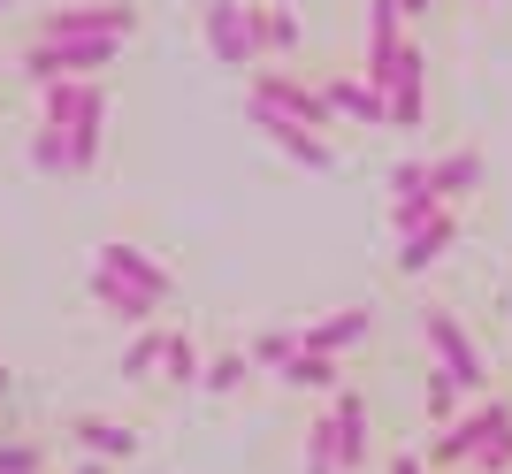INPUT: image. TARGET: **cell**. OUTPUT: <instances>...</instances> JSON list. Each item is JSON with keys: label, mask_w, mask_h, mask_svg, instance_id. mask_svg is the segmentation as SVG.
Instances as JSON below:
<instances>
[{"label": "cell", "mask_w": 512, "mask_h": 474, "mask_svg": "<svg viewBox=\"0 0 512 474\" xmlns=\"http://www.w3.org/2000/svg\"><path fill=\"white\" fill-rule=\"evenodd\" d=\"M321 100H329L337 115H360V123H383V92L367 85V77H329V85H321Z\"/></svg>", "instance_id": "17"}, {"label": "cell", "mask_w": 512, "mask_h": 474, "mask_svg": "<svg viewBox=\"0 0 512 474\" xmlns=\"http://www.w3.org/2000/svg\"><path fill=\"white\" fill-rule=\"evenodd\" d=\"M421 337H428V352H436V367H444V375H451V383H459V390H482V383H490V375H482V352L467 345V329L451 322L444 306H428V314H421Z\"/></svg>", "instance_id": "7"}, {"label": "cell", "mask_w": 512, "mask_h": 474, "mask_svg": "<svg viewBox=\"0 0 512 474\" xmlns=\"http://www.w3.org/2000/svg\"><path fill=\"white\" fill-rule=\"evenodd\" d=\"M77 474H107V459H85V467H77Z\"/></svg>", "instance_id": "30"}, {"label": "cell", "mask_w": 512, "mask_h": 474, "mask_svg": "<svg viewBox=\"0 0 512 474\" xmlns=\"http://www.w3.org/2000/svg\"><path fill=\"white\" fill-rule=\"evenodd\" d=\"M8 383H16V375H8V367H0V398H8Z\"/></svg>", "instance_id": "31"}, {"label": "cell", "mask_w": 512, "mask_h": 474, "mask_svg": "<svg viewBox=\"0 0 512 474\" xmlns=\"http://www.w3.org/2000/svg\"><path fill=\"white\" fill-rule=\"evenodd\" d=\"M138 31V8L130 0H92V8H46L39 39H130Z\"/></svg>", "instance_id": "5"}, {"label": "cell", "mask_w": 512, "mask_h": 474, "mask_svg": "<svg viewBox=\"0 0 512 474\" xmlns=\"http://www.w3.org/2000/svg\"><path fill=\"white\" fill-rule=\"evenodd\" d=\"M161 375H169V383H199V352H192V337L161 329Z\"/></svg>", "instance_id": "21"}, {"label": "cell", "mask_w": 512, "mask_h": 474, "mask_svg": "<svg viewBox=\"0 0 512 474\" xmlns=\"http://www.w3.org/2000/svg\"><path fill=\"white\" fill-rule=\"evenodd\" d=\"M69 436H77V452H85V459H130V452H138V429L100 421V413H77V421H69Z\"/></svg>", "instance_id": "14"}, {"label": "cell", "mask_w": 512, "mask_h": 474, "mask_svg": "<svg viewBox=\"0 0 512 474\" xmlns=\"http://www.w3.org/2000/svg\"><path fill=\"white\" fill-rule=\"evenodd\" d=\"M92 268H107V276H123V283H138V291H153V299H169V291H176V276H169V268H161L153 253H138L130 237H107Z\"/></svg>", "instance_id": "10"}, {"label": "cell", "mask_w": 512, "mask_h": 474, "mask_svg": "<svg viewBox=\"0 0 512 474\" xmlns=\"http://www.w3.org/2000/svg\"><path fill=\"white\" fill-rule=\"evenodd\" d=\"M199 383L207 390H245L253 383V360H245V352H214V360L199 367Z\"/></svg>", "instance_id": "20"}, {"label": "cell", "mask_w": 512, "mask_h": 474, "mask_svg": "<svg viewBox=\"0 0 512 474\" xmlns=\"http://www.w3.org/2000/svg\"><path fill=\"white\" fill-rule=\"evenodd\" d=\"M283 375L299 390H337V360H329V352H306V345H299V360L283 367Z\"/></svg>", "instance_id": "22"}, {"label": "cell", "mask_w": 512, "mask_h": 474, "mask_svg": "<svg viewBox=\"0 0 512 474\" xmlns=\"http://www.w3.org/2000/svg\"><path fill=\"white\" fill-rule=\"evenodd\" d=\"M31 169H39V176H69V138L54 123L31 130Z\"/></svg>", "instance_id": "19"}, {"label": "cell", "mask_w": 512, "mask_h": 474, "mask_svg": "<svg viewBox=\"0 0 512 474\" xmlns=\"http://www.w3.org/2000/svg\"><path fill=\"white\" fill-rule=\"evenodd\" d=\"M360 77L383 92V130H413V123H421V77H428V69H421V46H413V39L367 54Z\"/></svg>", "instance_id": "1"}, {"label": "cell", "mask_w": 512, "mask_h": 474, "mask_svg": "<svg viewBox=\"0 0 512 474\" xmlns=\"http://www.w3.org/2000/svg\"><path fill=\"white\" fill-rule=\"evenodd\" d=\"M123 39H31L23 46V77L31 85H54V77H100L115 69Z\"/></svg>", "instance_id": "2"}, {"label": "cell", "mask_w": 512, "mask_h": 474, "mask_svg": "<svg viewBox=\"0 0 512 474\" xmlns=\"http://www.w3.org/2000/svg\"><path fill=\"white\" fill-rule=\"evenodd\" d=\"M360 337H367V306H344V314L314 322L299 345H306V352H329V360H337V352H344V345H360Z\"/></svg>", "instance_id": "16"}, {"label": "cell", "mask_w": 512, "mask_h": 474, "mask_svg": "<svg viewBox=\"0 0 512 474\" xmlns=\"http://www.w3.org/2000/svg\"><path fill=\"white\" fill-rule=\"evenodd\" d=\"M451 406H459V383H451L444 367H436V375H428V421L444 429V421H451Z\"/></svg>", "instance_id": "27"}, {"label": "cell", "mask_w": 512, "mask_h": 474, "mask_svg": "<svg viewBox=\"0 0 512 474\" xmlns=\"http://www.w3.org/2000/svg\"><path fill=\"white\" fill-rule=\"evenodd\" d=\"M39 123H54V130L107 123V85L100 77H54V85H39Z\"/></svg>", "instance_id": "6"}, {"label": "cell", "mask_w": 512, "mask_h": 474, "mask_svg": "<svg viewBox=\"0 0 512 474\" xmlns=\"http://www.w3.org/2000/svg\"><path fill=\"white\" fill-rule=\"evenodd\" d=\"M436 207H444V199H436V184H428V161H398V169H390V215H398V230L428 222Z\"/></svg>", "instance_id": "11"}, {"label": "cell", "mask_w": 512, "mask_h": 474, "mask_svg": "<svg viewBox=\"0 0 512 474\" xmlns=\"http://www.w3.org/2000/svg\"><path fill=\"white\" fill-rule=\"evenodd\" d=\"M253 100H268L276 115H291V123H306V130H329V123H337V108H329L314 85H299L291 69H260V77H253Z\"/></svg>", "instance_id": "8"}, {"label": "cell", "mask_w": 512, "mask_h": 474, "mask_svg": "<svg viewBox=\"0 0 512 474\" xmlns=\"http://www.w3.org/2000/svg\"><path fill=\"white\" fill-rule=\"evenodd\" d=\"M390 474H428V467H421L413 452H398V459H390Z\"/></svg>", "instance_id": "28"}, {"label": "cell", "mask_w": 512, "mask_h": 474, "mask_svg": "<svg viewBox=\"0 0 512 474\" xmlns=\"http://www.w3.org/2000/svg\"><path fill=\"white\" fill-rule=\"evenodd\" d=\"M92 299H100L115 322H130V329H146L153 314H161V299H153V291H138V283H123V276H107V268H92Z\"/></svg>", "instance_id": "13"}, {"label": "cell", "mask_w": 512, "mask_h": 474, "mask_svg": "<svg viewBox=\"0 0 512 474\" xmlns=\"http://www.w3.org/2000/svg\"><path fill=\"white\" fill-rule=\"evenodd\" d=\"M253 108V130H268V146H283L299 169H337V146L321 138V130H306V123H291V115H276L268 100H245Z\"/></svg>", "instance_id": "9"}, {"label": "cell", "mask_w": 512, "mask_h": 474, "mask_svg": "<svg viewBox=\"0 0 512 474\" xmlns=\"http://www.w3.org/2000/svg\"><path fill=\"white\" fill-rule=\"evenodd\" d=\"M398 8H406V23H413V16H428V8H436V0H398Z\"/></svg>", "instance_id": "29"}, {"label": "cell", "mask_w": 512, "mask_h": 474, "mask_svg": "<svg viewBox=\"0 0 512 474\" xmlns=\"http://www.w3.org/2000/svg\"><path fill=\"white\" fill-rule=\"evenodd\" d=\"M299 46V16L291 8H260V54H291Z\"/></svg>", "instance_id": "23"}, {"label": "cell", "mask_w": 512, "mask_h": 474, "mask_svg": "<svg viewBox=\"0 0 512 474\" xmlns=\"http://www.w3.org/2000/svg\"><path fill=\"white\" fill-rule=\"evenodd\" d=\"M398 39H406V8L398 0H367V54H383Z\"/></svg>", "instance_id": "18"}, {"label": "cell", "mask_w": 512, "mask_h": 474, "mask_svg": "<svg viewBox=\"0 0 512 474\" xmlns=\"http://www.w3.org/2000/svg\"><path fill=\"white\" fill-rule=\"evenodd\" d=\"M46 452L31 444V436H0V474H39Z\"/></svg>", "instance_id": "26"}, {"label": "cell", "mask_w": 512, "mask_h": 474, "mask_svg": "<svg viewBox=\"0 0 512 474\" xmlns=\"http://www.w3.org/2000/svg\"><path fill=\"white\" fill-rule=\"evenodd\" d=\"M153 367H161V329L146 322V329H138V345L123 352V383H146Z\"/></svg>", "instance_id": "24"}, {"label": "cell", "mask_w": 512, "mask_h": 474, "mask_svg": "<svg viewBox=\"0 0 512 474\" xmlns=\"http://www.w3.org/2000/svg\"><path fill=\"white\" fill-rule=\"evenodd\" d=\"M451 237H459V215H451V207H436L428 222H413L406 245H398V276H421V268H436Z\"/></svg>", "instance_id": "12"}, {"label": "cell", "mask_w": 512, "mask_h": 474, "mask_svg": "<svg viewBox=\"0 0 512 474\" xmlns=\"http://www.w3.org/2000/svg\"><path fill=\"white\" fill-rule=\"evenodd\" d=\"M0 8H16V0H0Z\"/></svg>", "instance_id": "32"}, {"label": "cell", "mask_w": 512, "mask_h": 474, "mask_svg": "<svg viewBox=\"0 0 512 474\" xmlns=\"http://www.w3.org/2000/svg\"><path fill=\"white\" fill-rule=\"evenodd\" d=\"M428 184H436V199H444V207H451V199H467L474 192V184H482V153H444V161H428Z\"/></svg>", "instance_id": "15"}, {"label": "cell", "mask_w": 512, "mask_h": 474, "mask_svg": "<svg viewBox=\"0 0 512 474\" xmlns=\"http://www.w3.org/2000/svg\"><path fill=\"white\" fill-rule=\"evenodd\" d=\"M337 459H344V467H360V459H367V406L352 398V390L321 413V429H314V474H337Z\"/></svg>", "instance_id": "4"}, {"label": "cell", "mask_w": 512, "mask_h": 474, "mask_svg": "<svg viewBox=\"0 0 512 474\" xmlns=\"http://www.w3.org/2000/svg\"><path fill=\"white\" fill-rule=\"evenodd\" d=\"M199 31H207V46H214V62H222V69H253V62H260V8L207 0Z\"/></svg>", "instance_id": "3"}, {"label": "cell", "mask_w": 512, "mask_h": 474, "mask_svg": "<svg viewBox=\"0 0 512 474\" xmlns=\"http://www.w3.org/2000/svg\"><path fill=\"white\" fill-rule=\"evenodd\" d=\"M245 360H253V367H291V360H299V337H291V329H268V337H253Z\"/></svg>", "instance_id": "25"}]
</instances>
